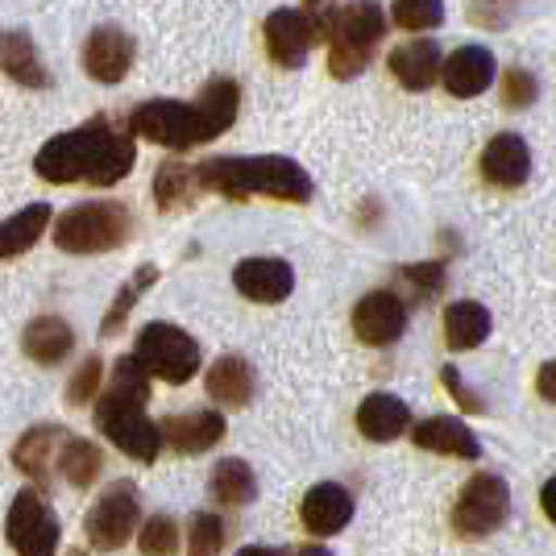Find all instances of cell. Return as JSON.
Returning a JSON list of instances; mask_svg holds the SVG:
<instances>
[{"label": "cell", "instance_id": "ee69618b", "mask_svg": "<svg viewBox=\"0 0 556 556\" xmlns=\"http://www.w3.org/2000/svg\"><path fill=\"white\" fill-rule=\"evenodd\" d=\"M237 556H250V548H241V553H237Z\"/></svg>", "mask_w": 556, "mask_h": 556}, {"label": "cell", "instance_id": "4dcf8cb0", "mask_svg": "<svg viewBox=\"0 0 556 556\" xmlns=\"http://www.w3.org/2000/svg\"><path fill=\"white\" fill-rule=\"evenodd\" d=\"M195 104H200L204 121L212 125V134L220 138L232 121H237V109H241V84H237V79H225V75H220V79H208V88L195 96Z\"/></svg>", "mask_w": 556, "mask_h": 556}, {"label": "cell", "instance_id": "b9f144b4", "mask_svg": "<svg viewBox=\"0 0 556 556\" xmlns=\"http://www.w3.org/2000/svg\"><path fill=\"white\" fill-rule=\"evenodd\" d=\"M540 507H544V515L556 523V473L544 482V490H540Z\"/></svg>", "mask_w": 556, "mask_h": 556}, {"label": "cell", "instance_id": "9c48e42d", "mask_svg": "<svg viewBox=\"0 0 556 556\" xmlns=\"http://www.w3.org/2000/svg\"><path fill=\"white\" fill-rule=\"evenodd\" d=\"M510 515V486L498 473H473L453 503V532L465 540H482L498 532Z\"/></svg>", "mask_w": 556, "mask_h": 556}, {"label": "cell", "instance_id": "7a4b0ae2", "mask_svg": "<svg viewBox=\"0 0 556 556\" xmlns=\"http://www.w3.org/2000/svg\"><path fill=\"white\" fill-rule=\"evenodd\" d=\"M146 399H150V370L141 366L138 353H125L116 362L109 391H100L96 399L92 419L125 457L150 465L163 453V428L146 416Z\"/></svg>", "mask_w": 556, "mask_h": 556}, {"label": "cell", "instance_id": "52a82bcc", "mask_svg": "<svg viewBox=\"0 0 556 556\" xmlns=\"http://www.w3.org/2000/svg\"><path fill=\"white\" fill-rule=\"evenodd\" d=\"M141 366L150 370V378H159L166 387H184L200 374V341L184 332L179 325H146L138 332V349Z\"/></svg>", "mask_w": 556, "mask_h": 556}, {"label": "cell", "instance_id": "7402d4cb", "mask_svg": "<svg viewBox=\"0 0 556 556\" xmlns=\"http://www.w3.org/2000/svg\"><path fill=\"white\" fill-rule=\"evenodd\" d=\"M0 71L22 84V88H50V71L42 63V50L25 29H4L0 34Z\"/></svg>", "mask_w": 556, "mask_h": 556}, {"label": "cell", "instance_id": "836d02e7", "mask_svg": "<svg viewBox=\"0 0 556 556\" xmlns=\"http://www.w3.org/2000/svg\"><path fill=\"white\" fill-rule=\"evenodd\" d=\"M444 278L448 275H444L441 262H412V266L399 270V287L412 295V303H424V300H432V295H441Z\"/></svg>", "mask_w": 556, "mask_h": 556}, {"label": "cell", "instance_id": "83f0119b", "mask_svg": "<svg viewBox=\"0 0 556 556\" xmlns=\"http://www.w3.org/2000/svg\"><path fill=\"white\" fill-rule=\"evenodd\" d=\"M54 465H59L63 482H71L75 490H88L104 469V453H100V444L84 441V437H63Z\"/></svg>", "mask_w": 556, "mask_h": 556}, {"label": "cell", "instance_id": "1f68e13d", "mask_svg": "<svg viewBox=\"0 0 556 556\" xmlns=\"http://www.w3.org/2000/svg\"><path fill=\"white\" fill-rule=\"evenodd\" d=\"M154 282H159V266H141L134 278H125V287L116 291V300H113V307H109V316L100 320V332H104V337H116V332L125 328V320H129V312L138 307V300L146 295V291H150V287H154Z\"/></svg>", "mask_w": 556, "mask_h": 556}, {"label": "cell", "instance_id": "f546056e", "mask_svg": "<svg viewBox=\"0 0 556 556\" xmlns=\"http://www.w3.org/2000/svg\"><path fill=\"white\" fill-rule=\"evenodd\" d=\"M200 170L191 163H166L159 166V175H154V200H159V208L163 212H179L187 208L191 200H200Z\"/></svg>", "mask_w": 556, "mask_h": 556}, {"label": "cell", "instance_id": "484cf974", "mask_svg": "<svg viewBox=\"0 0 556 556\" xmlns=\"http://www.w3.org/2000/svg\"><path fill=\"white\" fill-rule=\"evenodd\" d=\"M59 444H63V428L38 424V428H29L22 441H17V448H13V465L22 469L25 478L47 482L50 462H59Z\"/></svg>", "mask_w": 556, "mask_h": 556}, {"label": "cell", "instance_id": "d6986e66", "mask_svg": "<svg viewBox=\"0 0 556 556\" xmlns=\"http://www.w3.org/2000/svg\"><path fill=\"white\" fill-rule=\"evenodd\" d=\"M357 432L366 441H399L403 432H412V407L399 399V394L374 391L357 403Z\"/></svg>", "mask_w": 556, "mask_h": 556}, {"label": "cell", "instance_id": "f35d334b", "mask_svg": "<svg viewBox=\"0 0 556 556\" xmlns=\"http://www.w3.org/2000/svg\"><path fill=\"white\" fill-rule=\"evenodd\" d=\"M510 13H515V0H473V4H469V17L478 25H490V29L507 25Z\"/></svg>", "mask_w": 556, "mask_h": 556}, {"label": "cell", "instance_id": "5b68a950", "mask_svg": "<svg viewBox=\"0 0 556 556\" xmlns=\"http://www.w3.org/2000/svg\"><path fill=\"white\" fill-rule=\"evenodd\" d=\"M382 9L374 0H353L337 13V25L328 34V71L337 79H353L370 67L374 50L382 47Z\"/></svg>", "mask_w": 556, "mask_h": 556}, {"label": "cell", "instance_id": "2e32d148", "mask_svg": "<svg viewBox=\"0 0 556 556\" xmlns=\"http://www.w3.org/2000/svg\"><path fill=\"white\" fill-rule=\"evenodd\" d=\"M300 519L303 528L312 535H320V540L345 532L349 519H353V494L341 482H316V486L303 494Z\"/></svg>", "mask_w": 556, "mask_h": 556}, {"label": "cell", "instance_id": "7c38bea8", "mask_svg": "<svg viewBox=\"0 0 556 556\" xmlns=\"http://www.w3.org/2000/svg\"><path fill=\"white\" fill-rule=\"evenodd\" d=\"M262 38H266V54L275 59L278 67L295 71L303 67L307 50L316 42V29H312L303 9H275L262 25Z\"/></svg>", "mask_w": 556, "mask_h": 556}, {"label": "cell", "instance_id": "603a6c76", "mask_svg": "<svg viewBox=\"0 0 556 556\" xmlns=\"http://www.w3.org/2000/svg\"><path fill=\"white\" fill-rule=\"evenodd\" d=\"M22 349L25 357L38 362V366H59L75 349V328L63 316H34L22 332Z\"/></svg>", "mask_w": 556, "mask_h": 556}, {"label": "cell", "instance_id": "6da1fadb", "mask_svg": "<svg viewBox=\"0 0 556 556\" xmlns=\"http://www.w3.org/2000/svg\"><path fill=\"white\" fill-rule=\"evenodd\" d=\"M134 159H138V138L113 129L109 116H92L88 125L50 138L38 150L34 170L54 187H67V184L113 187L134 170Z\"/></svg>", "mask_w": 556, "mask_h": 556}, {"label": "cell", "instance_id": "d4e9b609", "mask_svg": "<svg viewBox=\"0 0 556 556\" xmlns=\"http://www.w3.org/2000/svg\"><path fill=\"white\" fill-rule=\"evenodd\" d=\"M490 312L482 303L473 300H462L453 303L448 312H444V345L453 349V353H469V349L486 345L490 337Z\"/></svg>", "mask_w": 556, "mask_h": 556}, {"label": "cell", "instance_id": "8992f818", "mask_svg": "<svg viewBox=\"0 0 556 556\" xmlns=\"http://www.w3.org/2000/svg\"><path fill=\"white\" fill-rule=\"evenodd\" d=\"M129 134L166 150H191L216 138L195 100H146L129 113Z\"/></svg>", "mask_w": 556, "mask_h": 556}, {"label": "cell", "instance_id": "7bdbcfd3", "mask_svg": "<svg viewBox=\"0 0 556 556\" xmlns=\"http://www.w3.org/2000/svg\"><path fill=\"white\" fill-rule=\"evenodd\" d=\"M287 556H332L320 544H300V548H287Z\"/></svg>", "mask_w": 556, "mask_h": 556}, {"label": "cell", "instance_id": "60d3db41", "mask_svg": "<svg viewBox=\"0 0 556 556\" xmlns=\"http://www.w3.org/2000/svg\"><path fill=\"white\" fill-rule=\"evenodd\" d=\"M535 391H540V399L556 403V357L540 366V374H535Z\"/></svg>", "mask_w": 556, "mask_h": 556}, {"label": "cell", "instance_id": "74e56055", "mask_svg": "<svg viewBox=\"0 0 556 556\" xmlns=\"http://www.w3.org/2000/svg\"><path fill=\"white\" fill-rule=\"evenodd\" d=\"M100 378H104V362H100V357H88V362L75 370V378L67 382V403L84 407V403L100 399Z\"/></svg>", "mask_w": 556, "mask_h": 556}, {"label": "cell", "instance_id": "3957f363", "mask_svg": "<svg viewBox=\"0 0 556 556\" xmlns=\"http://www.w3.org/2000/svg\"><path fill=\"white\" fill-rule=\"evenodd\" d=\"M195 170H200V187L225 195V200H250V195H270V200H287V204L312 200V175L287 154L208 159Z\"/></svg>", "mask_w": 556, "mask_h": 556}, {"label": "cell", "instance_id": "44dd1931", "mask_svg": "<svg viewBox=\"0 0 556 556\" xmlns=\"http://www.w3.org/2000/svg\"><path fill=\"white\" fill-rule=\"evenodd\" d=\"M163 444L175 453H208L212 444L225 441V416L220 412H184V416H166L163 424Z\"/></svg>", "mask_w": 556, "mask_h": 556}, {"label": "cell", "instance_id": "ffe728a7", "mask_svg": "<svg viewBox=\"0 0 556 556\" xmlns=\"http://www.w3.org/2000/svg\"><path fill=\"white\" fill-rule=\"evenodd\" d=\"M494 54L486 47H457L441 67L444 88L457 96V100H469V96H482L494 84Z\"/></svg>", "mask_w": 556, "mask_h": 556}, {"label": "cell", "instance_id": "ab89813d", "mask_svg": "<svg viewBox=\"0 0 556 556\" xmlns=\"http://www.w3.org/2000/svg\"><path fill=\"white\" fill-rule=\"evenodd\" d=\"M444 387L453 391V399L462 403L465 412H478V416L486 412V403H482V394L473 391V387H465V382H462V374L453 370V366H444Z\"/></svg>", "mask_w": 556, "mask_h": 556}, {"label": "cell", "instance_id": "4316f807", "mask_svg": "<svg viewBox=\"0 0 556 556\" xmlns=\"http://www.w3.org/2000/svg\"><path fill=\"white\" fill-rule=\"evenodd\" d=\"M208 490L220 507H250L257 498V478L254 469H250V462L225 457V462H216V469H212Z\"/></svg>", "mask_w": 556, "mask_h": 556}, {"label": "cell", "instance_id": "4fadbf2b", "mask_svg": "<svg viewBox=\"0 0 556 556\" xmlns=\"http://www.w3.org/2000/svg\"><path fill=\"white\" fill-rule=\"evenodd\" d=\"M232 287L250 303H282L295 291V270L287 257H241L232 270Z\"/></svg>", "mask_w": 556, "mask_h": 556}, {"label": "cell", "instance_id": "8d00e7d4", "mask_svg": "<svg viewBox=\"0 0 556 556\" xmlns=\"http://www.w3.org/2000/svg\"><path fill=\"white\" fill-rule=\"evenodd\" d=\"M498 88H503V104L507 109H528L540 96V84H535V75L528 67H507L503 79H498Z\"/></svg>", "mask_w": 556, "mask_h": 556}, {"label": "cell", "instance_id": "9a60e30c", "mask_svg": "<svg viewBox=\"0 0 556 556\" xmlns=\"http://www.w3.org/2000/svg\"><path fill=\"white\" fill-rule=\"evenodd\" d=\"M482 179L498 191H515V187L528 184L532 175V150L519 134H498V138L486 141L482 150Z\"/></svg>", "mask_w": 556, "mask_h": 556}, {"label": "cell", "instance_id": "277c9868", "mask_svg": "<svg viewBox=\"0 0 556 556\" xmlns=\"http://www.w3.org/2000/svg\"><path fill=\"white\" fill-rule=\"evenodd\" d=\"M134 225H138L134 212L121 200H88V204H75L59 216L54 245L63 254H109L134 237Z\"/></svg>", "mask_w": 556, "mask_h": 556}, {"label": "cell", "instance_id": "30bf717a", "mask_svg": "<svg viewBox=\"0 0 556 556\" xmlns=\"http://www.w3.org/2000/svg\"><path fill=\"white\" fill-rule=\"evenodd\" d=\"M4 535L13 544L17 556H54L59 553V540H63V528H59V515L47 503V494L34 486H25L13 507H9V519H4Z\"/></svg>", "mask_w": 556, "mask_h": 556}, {"label": "cell", "instance_id": "ac0fdd59", "mask_svg": "<svg viewBox=\"0 0 556 556\" xmlns=\"http://www.w3.org/2000/svg\"><path fill=\"white\" fill-rule=\"evenodd\" d=\"M412 441L424 453H441V457H462V462H478L482 457V444L469 432V424L453 416H432L412 424Z\"/></svg>", "mask_w": 556, "mask_h": 556}, {"label": "cell", "instance_id": "cb8c5ba5", "mask_svg": "<svg viewBox=\"0 0 556 556\" xmlns=\"http://www.w3.org/2000/svg\"><path fill=\"white\" fill-rule=\"evenodd\" d=\"M204 387H208V399H216L220 407H245L257 391V374L245 357L225 353V357H216V366H208Z\"/></svg>", "mask_w": 556, "mask_h": 556}, {"label": "cell", "instance_id": "d590c367", "mask_svg": "<svg viewBox=\"0 0 556 556\" xmlns=\"http://www.w3.org/2000/svg\"><path fill=\"white\" fill-rule=\"evenodd\" d=\"M391 13L399 29L424 34V29H437L444 22V0H394Z\"/></svg>", "mask_w": 556, "mask_h": 556}, {"label": "cell", "instance_id": "ba28073f", "mask_svg": "<svg viewBox=\"0 0 556 556\" xmlns=\"http://www.w3.org/2000/svg\"><path fill=\"white\" fill-rule=\"evenodd\" d=\"M141 523V494L134 482H113L84 515V535L96 553L125 548Z\"/></svg>", "mask_w": 556, "mask_h": 556}, {"label": "cell", "instance_id": "f1b7e54d", "mask_svg": "<svg viewBox=\"0 0 556 556\" xmlns=\"http://www.w3.org/2000/svg\"><path fill=\"white\" fill-rule=\"evenodd\" d=\"M47 225H50V204H29L17 216H9L0 225V257H17L25 250H34L42 241Z\"/></svg>", "mask_w": 556, "mask_h": 556}, {"label": "cell", "instance_id": "e575fe53", "mask_svg": "<svg viewBox=\"0 0 556 556\" xmlns=\"http://www.w3.org/2000/svg\"><path fill=\"white\" fill-rule=\"evenodd\" d=\"M141 556H175L179 553V523L170 515H150L138 532Z\"/></svg>", "mask_w": 556, "mask_h": 556}, {"label": "cell", "instance_id": "8fae6325", "mask_svg": "<svg viewBox=\"0 0 556 556\" xmlns=\"http://www.w3.org/2000/svg\"><path fill=\"white\" fill-rule=\"evenodd\" d=\"M403 328H407V303L399 300V291H370L353 307V332L362 345L387 349L403 337Z\"/></svg>", "mask_w": 556, "mask_h": 556}, {"label": "cell", "instance_id": "5bb4252c", "mask_svg": "<svg viewBox=\"0 0 556 556\" xmlns=\"http://www.w3.org/2000/svg\"><path fill=\"white\" fill-rule=\"evenodd\" d=\"M134 67V38L121 25H100L84 42V71L96 84H121Z\"/></svg>", "mask_w": 556, "mask_h": 556}, {"label": "cell", "instance_id": "e0dca14e", "mask_svg": "<svg viewBox=\"0 0 556 556\" xmlns=\"http://www.w3.org/2000/svg\"><path fill=\"white\" fill-rule=\"evenodd\" d=\"M387 67L391 75L399 79V88H407V92H428L437 79H441V47L432 42V38H412V42H403V47L391 50V59H387Z\"/></svg>", "mask_w": 556, "mask_h": 556}, {"label": "cell", "instance_id": "d6a6232c", "mask_svg": "<svg viewBox=\"0 0 556 556\" xmlns=\"http://www.w3.org/2000/svg\"><path fill=\"white\" fill-rule=\"evenodd\" d=\"M225 548V519L212 510H195L187 523V556H216Z\"/></svg>", "mask_w": 556, "mask_h": 556}]
</instances>
